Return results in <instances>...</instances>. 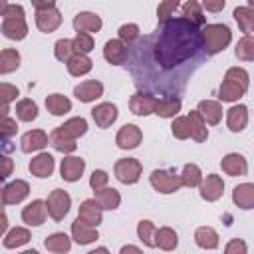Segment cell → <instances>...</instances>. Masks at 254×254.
<instances>
[{
	"instance_id": "6da1fadb",
	"label": "cell",
	"mask_w": 254,
	"mask_h": 254,
	"mask_svg": "<svg viewBox=\"0 0 254 254\" xmlns=\"http://www.w3.org/2000/svg\"><path fill=\"white\" fill-rule=\"evenodd\" d=\"M206 58L202 30L185 16H173L139 38L125 64L139 91L177 97Z\"/></svg>"
},
{
	"instance_id": "7a4b0ae2",
	"label": "cell",
	"mask_w": 254,
	"mask_h": 254,
	"mask_svg": "<svg viewBox=\"0 0 254 254\" xmlns=\"http://www.w3.org/2000/svg\"><path fill=\"white\" fill-rule=\"evenodd\" d=\"M2 34L8 40H24L28 26L24 20V8L20 4H2Z\"/></svg>"
},
{
	"instance_id": "3957f363",
	"label": "cell",
	"mask_w": 254,
	"mask_h": 254,
	"mask_svg": "<svg viewBox=\"0 0 254 254\" xmlns=\"http://www.w3.org/2000/svg\"><path fill=\"white\" fill-rule=\"evenodd\" d=\"M32 6L36 8V26L40 32L50 34L62 24V14L52 0H32Z\"/></svg>"
},
{
	"instance_id": "277c9868",
	"label": "cell",
	"mask_w": 254,
	"mask_h": 254,
	"mask_svg": "<svg viewBox=\"0 0 254 254\" xmlns=\"http://www.w3.org/2000/svg\"><path fill=\"white\" fill-rule=\"evenodd\" d=\"M202 40H204V50H206L208 56L218 54L230 44L232 32L224 24H206L202 28Z\"/></svg>"
},
{
	"instance_id": "5b68a950",
	"label": "cell",
	"mask_w": 254,
	"mask_h": 254,
	"mask_svg": "<svg viewBox=\"0 0 254 254\" xmlns=\"http://www.w3.org/2000/svg\"><path fill=\"white\" fill-rule=\"evenodd\" d=\"M46 206H48V214L54 218V220H64V216L69 212V206H71V198L65 190L62 189H56L50 192L48 200H46Z\"/></svg>"
},
{
	"instance_id": "8992f818",
	"label": "cell",
	"mask_w": 254,
	"mask_h": 254,
	"mask_svg": "<svg viewBox=\"0 0 254 254\" xmlns=\"http://www.w3.org/2000/svg\"><path fill=\"white\" fill-rule=\"evenodd\" d=\"M149 181H151L153 189L159 190V192H163V194H171V192L179 190V187L183 185L179 175H175L173 171H159V169L151 173Z\"/></svg>"
},
{
	"instance_id": "52a82bcc",
	"label": "cell",
	"mask_w": 254,
	"mask_h": 254,
	"mask_svg": "<svg viewBox=\"0 0 254 254\" xmlns=\"http://www.w3.org/2000/svg\"><path fill=\"white\" fill-rule=\"evenodd\" d=\"M113 173H115L117 181H121L123 185H133V183H137L139 177H141V163H139L137 159H131V157L119 159V161L115 163Z\"/></svg>"
},
{
	"instance_id": "ba28073f",
	"label": "cell",
	"mask_w": 254,
	"mask_h": 254,
	"mask_svg": "<svg viewBox=\"0 0 254 254\" xmlns=\"http://www.w3.org/2000/svg\"><path fill=\"white\" fill-rule=\"evenodd\" d=\"M157 101H159V99H157L155 95L137 91V93L131 95V99H129V109H131V113H135V115H139V117H145V115L155 113Z\"/></svg>"
},
{
	"instance_id": "9c48e42d",
	"label": "cell",
	"mask_w": 254,
	"mask_h": 254,
	"mask_svg": "<svg viewBox=\"0 0 254 254\" xmlns=\"http://www.w3.org/2000/svg\"><path fill=\"white\" fill-rule=\"evenodd\" d=\"M30 192V185L26 181H12L2 189V204H16L22 202Z\"/></svg>"
},
{
	"instance_id": "30bf717a",
	"label": "cell",
	"mask_w": 254,
	"mask_h": 254,
	"mask_svg": "<svg viewBox=\"0 0 254 254\" xmlns=\"http://www.w3.org/2000/svg\"><path fill=\"white\" fill-rule=\"evenodd\" d=\"M143 139V133L137 125L133 123H127L123 125L119 131H117V137H115V143L119 149H135Z\"/></svg>"
},
{
	"instance_id": "8fae6325",
	"label": "cell",
	"mask_w": 254,
	"mask_h": 254,
	"mask_svg": "<svg viewBox=\"0 0 254 254\" xmlns=\"http://www.w3.org/2000/svg\"><path fill=\"white\" fill-rule=\"evenodd\" d=\"M73 95H75L79 101H83V103L95 101L97 97L103 95V83L97 81V79H85V81H81L79 85H75Z\"/></svg>"
},
{
	"instance_id": "7c38bea8",
	"label": "cell",
	"mask_w": 254,
	"mask_h": 254,
	"mask_svg": "<svg viewBox=\"0 0 254 254\" xmlns=\"http://www.w3.org/2000/svg\"><path fill=\"white\" fill-rule=\"evenodd\" d=\"M127 56H129V50H127V46H125L119 38L105 42V46H103V58H105L109 64L121 65V64L127 62Z\"/></svg>"
},
{
	"instance_id": "4fadbf2b",
	"label": "cell",
	"mask_w": 254,
	"mask_h": 254,
	"mask_svg": "<svg viewBox=\"0 0 254 254\" xmlns=\"http://www.w3.org/2000/svg\"><path fill=\"white\" fill-rule=\"evenodd\" d=\"M46 214H48L46 202L40 200V198H36V200H32L28 206H24V210H22V220H24L26 224H30V226H40V224L46 220Z\"/></svg>"
},
{
	"instance_id": "5bb4252c",
	"label": "cell",
	"mask_w": 254,
	"mask_h": 254,
	"mask_svg": "<svg viewBox=\"0 0 254 254\" xmlns=\"http://www.w3.org/2000/svg\"><path fill=\"white\" fill-rule=\"evenodd\" d=\"M48 143H50V137H48L42 129H32V131H28V133L22 135L20 147H22L24 153H32V151L44 149Z\"/></svg>"
},
{
	"instance_id": "9a60e30c",
	"label": "cell",
	"mask_w": 254,
	"mask_h": 254,
	"mask_svg": "<svg viewBox=\"0 0 254 254\" xmlns=\"http://www.w3.org/2000/svg\"><path fill=\"white\" fill-rule=\"evenodd\" d=\"M220 167H222V171H224L226 175H230V177H244L246 171H248L246 159H244L242 155H238V153H228L226 157H222Z\"/></svg>"
},
{
	"instance_id": "2e32d148",
	"label": "cell",
	"mask_w": 254,
	"mask_h": 254,
	"mask_svg": "<svg viewBox=\"0 0 254 254\" xmlns=\"http://www.w3.org/2000/svg\"><path fill=\"white\" fill-rule=\"evenodd\" d=\"M83 169H85V161L79 159V157H65L62 161V167H60V173H62V179L64 181H79L81 175H83Z\"/></svg>"
},
{
	"instance_id": "e0dca14e",
	"label": "cell",
	"mask_w": 254,
	"mask_h": 254,
	"mask_svg": "<svg viewBox=\"0 0 254 254\" xmlns=\"http://www.w3.org/2000/svg\"><path fill=\"white\" fill-rule=\"evenodd\" d=\"M222 192H224V183H222V179H220L218 175H206V179H204L202 185H200V196H202L204 200L212 202V200H218V198L222 196Z\"/></svg>"
},
{
	"instance_id": "ac0fdd59",
	"label": "cell",
	"mask_w": 254,
	"mask_h": 254,
	"mask_svg": "<svg viewBox=\"0 0 254 254\" xmlns=\"http://www.w3.org/2000/svg\"><path fill=\"white\" fill-rule=\"evenodd\" d=\"M79 220H83L85 224L89 226H97L101 222V206L95 202V198H87L79 204V214H77Z\"/></svg>"
},
{
	"instance_id": "d6986e66",
	"label": "cell",
	"mask_w": 254,
	"mask_h": 254,
	"mask_svg": "<svg viewBox=\"0 0 254 254\" xmlns=\"http://www.w3.org/2000/svg\"><path fill=\"white\" fill-rule=\"evenodd\" d=\"M71 236H73V240H75L77 244H91V242H95V240L99 238L97 230H95L93 226L85 224V222L79 220V218H75V220L71 222Z\"/></svg>"
},
{
	"instance_id": "ffe728a7",
	"label": "cell",
	"mask_w": 254,
	"mask_h": 254,
	"mask_svg": "<svg viewBox=\"0 0 254 254\" xmlns=\"http://www.w3.org/2000/svg\"><path fill=\"white\" fill-rule=\"evenodd\" d=\"M91 115H93V121L97 123V127L105 129L117 119V107L113 103H99L91 109Z\"/></svg>"
},
{
	"instance_id": "44dd1931",
	"label": "cell",
	"mask_w": 254,
	"mask_h": 254,
	"mask_svg": "<svg viewBox=\"0 0 254 254\" xmlns=\"http://www.w3.org/2000/svg\"><path fill=\"white\" fill-rule=\"evenodd\" d=\"M30 173L38 179H46L54 173V157L50 153H40L30 161Z\"/></svg>"
},
{
	"instance_id": "7402d4cb",
	"label": "cell",
	"mask_w": 254,
	"mask_h": 254,
	"mask_svg": "<svg viewBox=\"0 0 254 254\" xmlns=\"http://www.w3.org/2000/svg\"><path fill=\"white\" fill-rule=\"evenodd\" d=\"M232 200L238 208H254V185L252 183H242L238 187H234L232 190Z\"/></svg>"
},
{
	"instance_id": "603a6c76",
	"label": "cell",
	"mask_w": 254,
	"mask_h": 254,
	"mask_svg": "<svg viewBox=\"0 0 254 254\" xmlns=\"http://www.w3.org/2000/svg\"><path fill=\"white\" fill-rule=\"evenodd\" d=\"M248 123V107L246 105H234L226 111V125L230 131L238 133L246 127Z\"/></svg>"
},
{
	"instance_id": "cb8c5ba5",
	"label": "cell",
	"mask_w": 254,
	"mask_h": 254,
	"mask_svg": "<svg viewBox=\"0 0 254 254\" xmlns=\"http://www.w3.org/2000/svg\"><path fill=\"white\" fill-rule=\"evenodd\" d=\"M73 28L77 32H85V34H91V32H99L101 28V18L91 14V12H79L77 16H73Z\"/></svg>"
},
{
	"instance_id": "d4e9b609",
	"label": "cell",
	"mask_w": 254,
	"mask_h": 254,
	"mask_svg": "<svg viewBox=\"0 0 254 254\" xmlns=\"http://www.w3.org/2000/svg\"><path fill=\"white\" fill-rule=\"evenodd\" d=\"M196 111L202 115V119L210 125H216L220 119H222V107L218 101H212V99H202L196 107Z\"/></svg>"
},
{
	"instance_id": "484cf974",
	"label": "cell",
	"mask_w": 254,
	"mask_h": 254,
	"mask_svg": "<svg viewBox=\"0 0 254 254\" xmlns=\"http://www.w3.org/2000/svg\"><path fill=\"white\" fill-rule=\"evenodd\" d=\"M95 202L101 206V210H113V208L119 206L121 194H119V190L105 187L101 190H95Z\"/></svg>"
},
{
	"instance_id": "4316f807",
	"label": "cell",
	"mask_w": 254,
	"mask_h": 254,
	"mask_svg": "<svg viewBox=\"0 0 254 254\" xmlns=\"http://www.w3.org/2000/svg\"><path fill=\"white\" fill-rule=\"evenodd\" d=\"M187 117H189V121H190V137H192L196 143L206 141V137H208V129H206V121L202 119V115L194 109V111H190Z\"/></svg>"
},
{
	"instance_id": "83f0119b",
	"label": "cell",
	"mask_w": 254,
	"mask_h": 254,
	"mask_svg": "<svg viewBox=\"0 0 254 254\" xmlns=\"http://www.w3.org/2000/svg\"><path fill=\"white\" fill-rule=\"evenodd\" d=\"M58 129H60V133H64L65 137H69V139L75 141L77 137L85 135V131H87V123H85L83 117H71V119H67L64 125H60Z\"/></svg>"
},
{
	"instance_id": "f1b7e54d",
	"label": "cell",
	"mask_w": 254,
	"mask_h": 254,
	"mask_svg": "<svg viewBox=\"0 0 254 254\" xmlns=\"http://www.w3.org/2000/svg\"><path fill=\"white\" fill-rule=\"evenodd\" d=\"M232 16H234V20L238 22L240 30H242L246 36H250V34L254 32V10H252V8H248V6H238V8H234Z\"/></svg>"
},
{
	"instance_id": "f546056e",
	"label": "cell",
	"mask_w": 254,
	"mask_h": 254,
	"mask_svg": "<svg viewBox=\"0 0 254 254\" xmlns=\"http://www.w3.org/2000/svg\"><path fill=\"white\" fill-rule=\"evenodd\" d=\"M194 240H196V244H198L200 248H204V250H214V248L218 246V234H216V230L210 228V226H200V228H196Z\"/></svg>"
},
{
	"instance_id": "4dcf8cb0",
	"label": "cell",
	"mask_w": 254,
	"mask_h": 254,
	"mask_svg": "<svg viewBox=\"0 0 254 254\" xmlns=\"http://www.w3.org/2000/svg\"><path fill=\"white\" fill-rule=\"evenodd\" d=\"M44 246H46L50 252L64 254V252H69V248H71V240H69L64 232H54V234H50V236L44 240Z\"/></svg>"
},
{
	"instance_id": "1f68e13d",
	"label": "cell",
	"mask_w": 254,
	"mask_h": 254,
	"mask_svg": "<svg viewBox=\"0 0 254 254\" xmlns=\"http://www.w3.org/2000/svg\"><path fill=\"white\" fill-rule=\"evenodd\" d=\"M46 107L52 115H64L71 109V101L62 93H52L46 97Z\"/></svg>"
},
{
	"instance_id": "d6a6232c",
	"label": "cell",
	"mask_w": 254,
	"mask_h": 254,
	"mask_svg": "<svg viewBox=\"0 0 254 254\" xmlns=\"http://www.w3.org/2000/svg\"><path fill=\"white\" fill-rule=\"evenodd\" d=\"M181 97H163L157 101V107H155V113L159 117H175L179 111H181Z\"/></svg>"
},
{
	"instance_id": "836d02e7",
	"label": "cell",
	"mask_w": 254,
	"mask_h": 254,
	"mask_svg": "<svg viewBox=\"0 0 254 254\" xmlns=\"http://www.w3.org/2000/svg\"><path fill=\"white\" fill-rule=\"evenodd\" d=\"M91 67H93V62H91L87 56H83V54H75V56L67 62V71H69L71 75H75V77L89 73Z\"/></svg>"
},
{
	"instance_id": "e575fe53",
	"label": "cell",
	"mask_w": 254,
	"mask_h": 254,
	"mask_svg": "<svg viewBox=\"0 0 254 254\" xmlns=\"http://www.w3.org/2000/svg\"><path fill=\"white\" fill-rule=\"evenodd\" d=\"M155 244H157L159 248H163V250H175L177 244H179V236H177V232H175L173 228L163 226V228L157 230Z\"/></svg>"
},
{
	"instance_id": "d590c367",
	"label": "cell",
	"mask_w": 254,
	"mask_h": 254,
	"mask_svg": "<svg viewBox=\"0 0 254 254\" xmlns=\"http://www.w3.org/2000/svg\"><path fill=\"white\" fill-rule=\"evenodd\" d=\"M30 238H32V236H30L28 228L16 226V228H12L10 232L4 234V246H6V248H18V246L30 242Z\"/></svg>"
},
{
	"instance_id": "8d00e7d4",
	"label": "cell",
	"mask_w": 254,
	"mask_h": 254,
	"mask_svg": "<svg viewBox=\"0 0 254 254\" xmlns=\"http://www.w3.org/2000/svg\"><path fill=\"white\" fill-rule=\"evenodd\" d=\"M50 145H52L56 151H60V153H71V151H75V147H77V143H75L73 139L65 137L64 133H60V129H54V131H52V135H50Z\"/></svg>"
},
{
	"instance_id": "74e56055",
	"label": "cell",
	"mask_w": 254,
	"mask_h": 254,
	"mask_svg": "<svg viewBox=\"0 0 254 254\" xmlns=\"http://www.w3.org/2000/svg\"><path fill=\"white\" fill-rule=\"evenodd\" d=\"M244 93H246V89H242L238 83H234L230 79H224L222 85H220V89H218V97L222 101H238Z\"/></svg>"
},
{
	"instance_id": "f35d334b",
	"label": "cell",
	"mask_w": 254,
	"mask_h": 254,
	"mask_svg": "<svg viewBox=\"0 0 254 254\" xmlns=\"http://www.w3.org/2000/svg\"><path fill=\"white\" fill-rule=\"evenodd\" d=\"M183 16L187 20H190L194 26H206V18L202 14V6L198 2H194V0H190V2H187L183 6Z\"/></svg>"
},
{
	"instance_id": "ab89813d",
	"label": "cell",
	"mask_w": 254,
	"mask_h": 254,
	"mask_svg": "<svg viewBox=\"0 0 254 254\" xmlns=\"http://www.w3.org/2000/svg\"><path fill=\"white\" fill-rule=\"evenodd\" d=\"M20 65V54L12 48L0 52V73H10Z\"/></svg>"
},
{
	"instance_id": "60d3db41",
	"label": "cell",
	"mask_w": 254,
	"mask_h": 254,
	"mask_svg": "<svg viewBox=\"0 0 254 254\" xmlns=\"http://www.w3.org/2000/svg\"><path fill=\"white\" fill-rule=\"evenodd\" d=\"M181 183L185 187H198L202 185V173L194 163H187L183 167V175H181Z\"/></svg>"
},
{
	"instance_id": "b9f144b4",
	"label": "cell",
	"mask_w": 254,
	"mask_h": 254,
	"mask_svg": "<svg viewBox=\"0 0 254 254\" xmlns=\"http://www.w3.org/2000/svg\"><path fill=\"white\" fill-rule=\"evenodd\" d=\"M16 115L20 121H34L38 117V105L32 99H20L16 103Z\"/></svg>"
},
{
	"instance_id": "7bdbcfd3",
	"label": "cell",
	"mask_w": 254,
	"mask_h": 254,
	"mask_svg": "<svg viewBox=\"0 0 254 254\" xmlns=\"http://www.w3.org/2000/svg\"><path fill=\"white\" fill-rule=\"evenodd\" d=\"M137 236L145 246H157L155 244V236H157V228L151 220H141L137 224Z\"/></svg>"
},
{
	"instance_id": "ee69618b",
	"label": "cell",
	"mask_w": 254,
	"mask_h": 254,
	"mask_svg": "<svg viewBox=\"0 0 254 254\" xmlns=\"http://www.w3.org/2000/svg\"><path fill=\"white\" fill-rule=\"evenodd\" d=\"M236 58L244 60V62H254V38L252 36H244L238 40L236 44Z\"/></svg>"
},
{
	"instance_id": "f6af8a7d",
	"label": "cell",
	"mask_w": 254,
	"mask_h": 254,
	"mask_svg": "<svg viewBox=\"0 0 254 254\" xmlns=\"http://www.w3.org/2000/svg\"><path fill=\"white\" fill-rule=\"evenodd\" d=\"M54 54H56V58L60 60V62H64V64H67L73 56H75V48H73V40H58L56 42V46H54Z\"/></svg>"
},
{
	"instance_id": "bcb514c9",
	"label": "cell",
	"mask_w": 254,
	"mask_h": 254,
	"mask_svg": "<svg viewBox=\"0 0 254 254\" xmlns=\"http://www.w3.org/2000/svg\"><path fill=\"white\" fill-rule=\"evenodd\" d=\"M119 40L125 44V46H133L139 38H141V34H139V26L137 24H123L121 28H119Z\"/></svg>"
},
{
	"instance_id": "7dc6e473",
	"label": "cell",
	"mask_w": 254,
	"mask_h": 254,
	"mask_svg": "<svg viewBox=\"0 0 254 254\" xmlns=\"http://www.w3.org/2000/svg\"><path fill=\"white\" fill-rule=\"evenodd\" d=\"M73 48H75V54L87 56V54L93 50V38H91V34L77 32V36L73 38Z\"/></svg>"
},
{
	"instance_id": "c3c4849f",
	"label": "cell",
	"mask_w": 254,
	"mask_h": 254,
	"mask_svg": "<svg viewBox=\"0 0 254 254\" xmlns=\"http://www.w3.org/2000/svg\"><path fill=\"white\" fill-rule=\"evenodd\" d=\"M224 79H230V81L238 83L242 89H248V83H250L248 71H246V69H242V67H230V69H226Z\"/></svg>"
},
{
	"instance_id": "681fc988",
	"label": "cell",
	"mask_w": 254,
	"mask_h": 254,
	"mask_svg": "<svg viewBox=\"0 0 254 254\" xmlns=\"http://www.w3.org/2000/svg\"><path fill=\"white\" fill-rule=\"evenodd\" d=\"M171 131L177 139H189L190 137V121L189 117H177L171 125Z\"/></svg>"
},
{
	"instance_id": "f907efd6",
	"label": "cell",
	"mask_w": 254,
	"mask_h": 254,
	"mask_svg": "<svg viewBox=\"0 0 254 254\" xmlns=\"http://www.w3.org/2000/svg\"><path fill=\"white\" fill-rule=\"evenodd\" d=\"M177 8H179V2H177V0H165V2H161L159 8H157L159 22H167V20H171Z\"/></svg>"
},
{
	"instance_id": "816d5d0a",
	"label": "cell",
	"mask_w": 254,
	"mask_h": 254,
	"mask_svg": "<svg viewBox=\"0 0 254 254\" xmlns=\"http://www.w3.org/2000/svg\"><path fill=\"white\" fill-rule=\"evenodd\" d=\"M107 181H109V175H107L105 171L97 169V171H93L91 177H89V187H91L93 190H101V189H105Z\"/></svg>"
},
{
	"instance_id": "f5cc1de1",
	"label": "cell",
	"mask_w": 254,
	"mask_h": 254,
	"mask_svg": "<svg viewBox=\"0 0 254 254\" xmlns=\"http://www.w3.org/2000/svg\"><path fill=\"white\" fill-rule=\"evenodd\" d=\"M18 97V87L10 85V83H2L0 85V99H2V105H8L10 101H14Z\"/></svg>"
},
{
	"instance_id": "db71d44e",
	"label": "cell",
	"mask_w": 254,
	"mask_h": 254,
	"mask_svg": "<svg viewBox=\"0 0 254 254\" xmlns=\"http://www.w3.org/2000/svg\"><path fill=\"white\" fill-rule=\"evenodd\" d=\"M224 254H246V242L240 240V238L230 240L224 248Z\"/></svg>"
},
{
	"instance_id": "11a10c76",
	"label": "cell",
	"mask_w": 254,
	"mask_h": 254,
	"mask_svg": "<svg viewBox=\"0 0 254 254\" xmlns=\"http://www.w3.org/2000/svg\"><path fill=\"white\" fill-rule=\"evenodd\" d=\"M16 131H18L16 121H14V119H10V117H2V137H4V139H8V137L16 135Z\"/></svg>"
},
{
	"instance_id": "9f6ffc18",
	"label": "cell",
	"mask_w": 254,
	"mask_h": 254,
	"mask_svg": "<svg viewBox=\"0 0 254 254\" xmlns=\"http://www.w3.org/2000/svg\"><path fill=\"white\" fill-rule=\"evenodd\" d=\"M12 169H14V163L10 157H2V179H6L8 175H12Z\"/></svg>"
},
{
	"instance_id": "6f0895ef",
	"label": "cell",
	"mask_w": 254,
	"mask_h": 254,
	"mask_svg": "<svg viewBox=\"0 0 254 254\" xmlns=\"http://www.w3.org/2000/svg\"><path fill=\"white\" fill-rule=\"evenodd\" d=\"M224 4H226L224 0H218V2H206V0H204V2H202V6H204L208 12H220V10L224 8Z\"/></svg>"
},
{
	"instance_id": "680465c9",
	"label": "cell",
	"mask_w": 254,
	"mask_h": 254,
	"mask_svg": "<svg viewBox=\"0 0 254 254\" xmlns=\"http://www.w3.org/2000/svg\"><path fill=\"white\" fill-rule=\"evenodd\" d=\"M119 254H143L137 246H133V244H127V246H123L121 250H119Z\"/></svg>"
},
{
	"instance_id": "91938a15",
	"label": "cell",
	"mask_w": 254,
	"mask_h": 254,
	"mask_svg": "<svg viewBox=\"0 0 254 254\" xmlns=\"http://www.w3.org/2000/svg\"><path fill=\"white\" fill-rule=\"evenodd\" d=\"M87 254H109V250L103 248V246H99V248H95V250H91V252H87Z\"/></svg>"
},
{
	"instance_id": "94428289",
	"label": "cell",
	"mask_w": 254,
	"mask_h": 254,
	"mask_svg": "<svg viewBox=\"0 0 254 254\" xmlns=\"http://www.w3.org/2000/svg\"><path fill=\"white\" fill-rule=\"evenodd\" d=\"M0 230H2V232L6 230V214H2V224H0Z\"/></svg>"
},
{
	"instance_id": "6125c7cd",
	"label": "cell",
	"mask_w": 254,
	"mask_h": 254,
	"mask_svg": "<svg viewBox=\"0 0 254 254\" xmlns=\"http://www.w3.org/2000/svg\"><path fill=\"white\" fill-rule=\"evenodd\" d=\"M20 254H38L36 250H26V252H20Z\"/></svg>"
},
{
	"instance_id": "be15d7a7",
	"label": "cell",
	"mask_w": 254,
	"mask_h": 254,
	"mask_svg": "<svg viewBox=\"0 0 254 254\" xmlns=\"http://www.w3.org/2000/svg\"><path fill=\"white\" fill-rule=\"evenodd\" d=\"M248 8H252V10H254V0H248Z\"/></svg>"
}]
</instances>
